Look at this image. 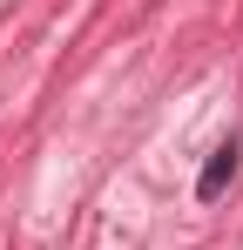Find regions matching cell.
Instances as JSON below:
<instances>
[{
  "instance_id": "obj_1",
  "label": "cell",
  "mask_w": 243,
  "mask_h": 250,
  "mask_svg": "<svg viewBox=\"0 0 243 250\" xmlns=\"http://www.w3.org/2000/svg\"><path fill=\"white\" fill-rule=\"evenodd\" d=\"M230 176H237V142H223V149H216V156L202 163V176H196V196H202V203H216V196L230 189Z\"/></svg>"
}]
</instances>
